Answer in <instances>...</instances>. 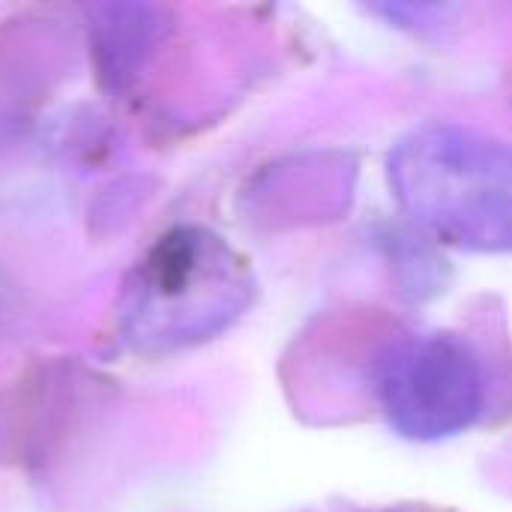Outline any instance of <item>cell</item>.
<instances>
[{"label": "cell", "mask_w": 512, "mask_h": 512, "mask_svg": "<svg viewBox=\"0 0 512 512\" xmlns=\"http://www.w3.org/2000/svg\"><path fill=\"white\" fill-rule=\"evenodd\" d=\"M486 393L483 357L453 333L399 342L378 369V396L390 426L417 441L471 429L486 408Z\"/></svg>", "instance_id": "cell-2"}, {"label": "cell", "mask_w": 512, "mask_h": 512, "mask_svg": "<svg viewBox=\"0 0 512 512\" xmlns=\"http://www.w3.org/2000/svg\"><path fill=\"white\" fill-rule=\"evenodd\" d=\"M399 204L435 237L477 252L512 249V144L429 126L390 156Z\"/></svg>", "instance_id": "cell-1"}]
</instances>
